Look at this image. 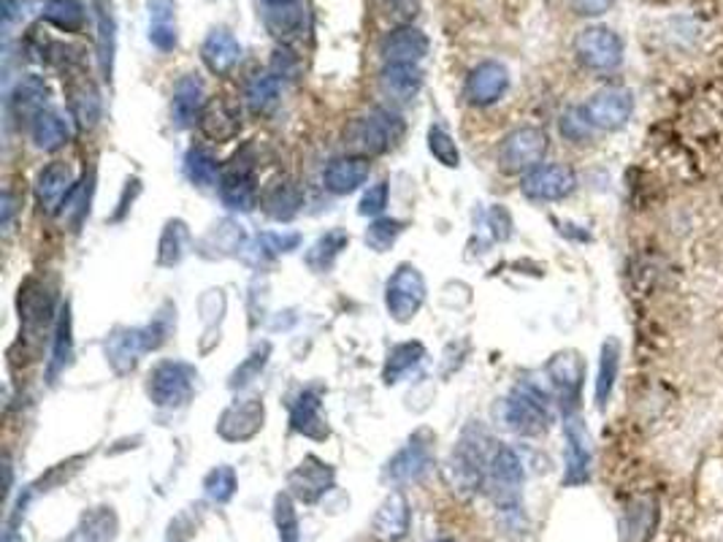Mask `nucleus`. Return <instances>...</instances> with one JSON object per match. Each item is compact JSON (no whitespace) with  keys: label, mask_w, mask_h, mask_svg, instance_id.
Instances as JSON below:
<instances>
[{"label":"nucleus","mask_w":723,"mask_h":542,"mask_svg":"<svg viewBox=\"0 0 723 542\" xmlns=\"http://www.w3.org/2000/svg\"><path fill=\"white\" fill-rule=\"evenodd\" d=\"M504 421L515 434L537 437L550 426V404L548 397L531 382H520L504 402Z\"/></svg>","instance_id":"obj_3"},{"label":"nucleus","mask_w":723,"mask_h":542,"mask_svg":"<svg viewBox=\"0 0 723 542\" xmlns=\"http://www.w3.org/2000/svg\"><path fill=\"white\" fill-rule=\"evenodd\" d=\"M74 361V317H71V304L65 302L57 310L55 317V337H52V356L50 367H46V377L50 382H57L65 369Z\"/></svg>","instance_id":"obj_31"},{"label":"nucleus","mask_w":723,"mask_h":542,"mask_svg":"<svg viewBox=\"0 0 723 542\" xmlns=\"http://www.w3.org/2000/svg\"><path fill=\"white\" fill-rule=\"evenodd\" d=\"M266 9H288V6H301V0H260Z\"/></svg>","instance_id":"obj_62"},{"label":"nucleus","mask_w":723,"mask_h":542,"mask_svg":"<svg viewBox=\"0 0 723 542\" xmlns=\"http://www.w3.org/2000/svg\"><path fill=\"white\" fill-rule=\"evenodd\" d=\"M566 456H564V486H583L591 477V437L580 418L566 415L564 423Z\"/></svg>","instance_id":"obj_19"},{"label":"nucleus","mask_w":723,"mask_h":542,"mask_svg":"<svg viewBox=\"0 0 723 542\" xmlns=\"http://www.w3.org/2000/svg\"><path fill=\"white\" fill-rule=\"evenodd\" d=\"M225 291L223 288H209V291L201 296L198 302V312H201V321H204L206 332H212V328H217L223 323V315H225Z\"/></svg>","instance_id":"obj_52"},{"label":"nucleus","mask_w":723,"mask_h":542,"mask_svg":"<svg viewBox=\"0 0 723 542\" xmlns=\"http://www.w3.org/2000/svg\"><path fill=\"white\" fill-rule=\"evenodd\" d=\"M250 239H247L245 226L234 217H223L209 231L195 241V252L206 261H225V258H236L247 250Z\"/></svg>","instance_id":"obj_15"},{"label":"nucleus","mask_w":723,"mask_h":542,"mask_svg":"<svg viewBox=\"0 0 723 542\" xmlns=\"http://www.w3.org/2000/svg\"><path fill=\"white\" fill-rule=\"evenodd\" d=\"M379 55H382V63H414V66H420V61L429 55V39L418 28L401 25L385 35L382 44H379Z\"/></svg>","instance_id":"obj_24"},{"label":"nucleus","mask_w":723,"mask_h":542,"mask_svg":"<svg viewBox=\"0 0 723 542\" xmlns=\"http://www.w3.org/2000/svg\"><path fill=\"white\" fill-rule=\"evenodd\" d=\"M561 136L569 141H574V144H585V141L591 139V131H594V126L589 122V117H585L583 106L580 109H569L564 117H561Z\"/></svg>","instance_id":"obj_53"},{"label":"nucleus","mask_w":723,"mask_h":542,"mask_svg":"<svg viewBox=\"0 0 723 542\" xmlns=\"http://www.w3.org/2000/svg\"><path fill=\"white\" fill-rule=\"evenodd\" d=\"M31 139L35 150L41 152L63 150V147L71 141L68 120H65L63 115H57V111H50V109L41 111L31 126Z\"/></svg>","instance_id":"obj_36"},{"label":"nucleus","mask_w":723,"mask_h":542,"mask_svg":"<svg viewBox=\"0 0 723 542\" xmlns=\"http://www.w3.org/2000/svg\"><path fill=\"white\" fill-rule=\"evenodd\" d=\"M185 176L193 185L198 187H215L220 185L223 169L215 161V155H209L206 150H190L185 155Z\"/></svg>","instance_id":"obj_43"},{"label":"nucleus","mask_w":723,"mask_h":542,"mask_svg":"<svg viewBox=\"0 0 723 542\" xmlns=\"http://www.w3.org/2000/svg\"><path fill=\"white\" fill-rule=\"evenodd\" d=\"M266 423V406L263 399L247 397L236 399L234 404H228L223 410V415L217 418V434L225 442H250L263 432Z\"/></svg>","instance_id":"obj_10"},{"label":"nucleus","mask_w":723,"mask_h":542,"mask_svg":"<svg viewBox=\"0 0 723 542\" xmlns=\"http://www.w3.org/2000/svg\"><path fill=\"white\" fill-rule=\"evenodd\" d=\"M425 296H429V288L420 269L412 263H401L385 285V310L396 323H409L423 310Z\"/></svg>","instance_id":"obj_4"},{"label":"nucleus","mask_w":723,"mask_h":542,"mask_svg":"<svg viewBox=\"0 0 723 542\" xmlns=\"http://www.w3.org/2000/svg\"><path fill=\"white\" fill-rule=\"evenodd\" d=\"M150 44L160 52H174L180 44L176 22H150Z\"/></svg>","instance_id":"obj_55"},{"label":"nucleus","mask_w":723,"mask_h":542,"mask_svg":"<svg viewBox=\"0 0 723 542\" xmlns=\"http://www.w3.org/2000/svg\"><path fill=\"white\" fill-rule=\"evenodd\" d=\"M385 3H388L396 14H414L412 0H385Z\"/></svg>","instance_id":"obj_61"},{"label":"nucleus","mask_w":723,"mask_h":542,"mask_svg":"<svg viewBox=\"0 0 723 542\" xmlns=\"http://www.w3.org/2000/svg\"><path fill=\"white\" fill-rule=\"evenodd\" d=\"M485 434L479 429L470 426L461 434L458 445H455L453 458H450V473L453 483H458L464 491H477L483 486L485 475H488V464L485 462Z\"/></svg>","instance_id":"obj_7"},{"label":"nucleus","mask_w":723,"mask_h":542,"mask_svg":"<svg viewBox=\"0 0 723 542\" xmlns=\"http://www.w3.org/2000/svg\"><path fill=\"white\" fill-rule=\"evenodd\" d=\"M621 367V345L615 339H607L602 345V356H598V375H596V404L604 406L613 397L615 377Z\"/></svg>","instance_id":"obj_40"},{"label":"nucleus","mask_w":723,"mask_h":542,"mask_svg":"<svg viewBox=\"0 0 723 542\" xmlns=\"http://www.w3.org/2000/svg\"><path fill=\"white\" fill-rule=\"evenodd\" d=\"M236 488H239V480H236L234 467H228V464H220L204 477V494L215 505H228L234 499Z\"/></svg>","instance_id":"obj_48"},{"label":"nucleus","mask_w":723,"mask_h":542,"mask_svg":"<svg viewBox=\"0 0 723 542\" xmlns=\"http://www.w3.org/2000/svg\"><path fill=\"white\" fill-rule=\"evenodd\" d=\"M544 152H548V133L542 128L524 126L504 136L499 147V166L507 174H529L542 166Z\"/></svg>","instance_id":"obj_5"},{"label":"nucleus","mask_w":723,"mask_h":542,"mask_svg":"<svg viewBox=\"0 0 723 542\" xmlns=\"http://www.w3.org/2000/svg\"><path fill=\"white\" fill-rule=\"evenodd\" d=\"M263 22L277 39H293L304 31V6H288V9H266Z\"/></svg>","instance_id":"obj_47"},{"label":"nucleus","mask_w":723,"mask_h":542,"mask_svg":"<svg viewBox=\"0 0 723 542\" xmlns=\"http://www.w3.org/2000/svg\"><path fill=\"white\" fill-rule=\"evenodd\" d=\"M120 532V518L111 508H93L82 512L79 523L61 542H115Z\"/></svg>","instance_id":"obj_29"},{"label":"nucleus","mask_w":723,"mask_h":542,"mask_svg":"<svg viewBox=\"0 0 723 542\" xmlns=\"http://www.w3.org/2000/svg\"><path fill=\"white\" fill-rule=\"evenodd\" d=\"M139 328H141V339H144L147 353L160 350V347L169 342L171 332L176 328V306L174 304H163L155 312V317H152L147 326H139Z\"/></svg>","instance_id":"obj_45"},{"label":"nucleus","mask_w":723,"mask_h":542,"mask_svg":"<svg viewBox=\"0 0 723 542\" xmlns=\"http://www.w3.org/2000/svg\"><path fill=\"white\" fill-rule=\"evenodd\" d=\"M71 109H74L76 122H79L82 128H93L95 120L100 117L98 93H95L93 87H82V90H76L74 98H71Z\"/></svg>","instance_id":"obj_51"},{"label":"nucleus","mask_w":723,"mask_h":542,"mask_svg":"<svg viewBox=\"0 0 723 542\" xmlns=\"http://www.w3.org/2000/svg\"><path fill=\"white\" fill-rule=\"evenodd\" d=\"M524 196L531 202H561L572 196L578 187V174L564 163H542L529 174H524Z\"/></svg>","instance_id":"obj_13"},{"label":"nucleus","mask_w":723,"mask_h":542,"mask_svg":"<svg viewBox=\"0 0 723 542\" xmlns=\"http://www.w3.org/2000/svg\"><path fill=\"white\" fill-rule=\"evenodd\" d=\"M274 523L280 532V542H301V523L295 502L290 494H277L274 497Z\"/></svg>","instance_id":"obj_49"},{"label":"nucleus","mask_w":723,"mask_h":542,"mask_svg":"<svg viewBox=\"0 0 723 542\" xmlns=\"http://www.w3.org/2000/svg\"><path fill=\"white\" fill-rule=\"evenodd\" d=\"M95 20H98V66L100 76L111 82L117 55V17L111 0H93Z\"/></svg>","instance_id":"obj_32"},{"label":"nucleus","mask_w":723,"mask_h":542,"mask_svg":"<svg viewBox=\"0 0 723 542\" xmlns=\"http://www.w3.org/2000/svg\"><path fill=\"white\" fill-rule=\"evenodd\" d=\"M274 74L280 76H293L295 74V63L290 61V52H277V57H274Z\"/></svg>","instance_id":"obj_59"},{"label":"nucleus","mask_w":723,"mask_h":542,"mask_svg":"<svg viewBox=\"0 0 723 542\" xmlns=\"http://www.w3.org/2000/svg\"><path fill=\"white\" fill-rule=\"evenodd\" d=\"M371 174V163L366 155H342L334 158L328 166L323 169V187L334 196H349L366 185Z\"/></svg>","instance_id":"obj_20"},{"label":"nucleus","mask_w":723,"mask_h":542,"mask_svg":"<svg viewBox=\"0 0 723 542\" xmlns=\"http://www.w3.org/2000/svg\"><path fill=\"white\" fill-rule=\"evenodd\" d=\"M429 152L434 155L436 163H442L444 169H458L461 166V150L455 144V139L444 131L442 126L429 128Z\"/></svg>","instance_id":"obj_50"},{"label":"nucleus","mask_w":723,"mask_h":542,"mask_svg":"<svg viewBox=\"0 0 723 542\" xmlns=\"http://www.w3.org/2000/svg\"><path fill=\"white\" fill-rule=\"evenodd\" d=\"M190 245H193V234H190L185 220L174 217V220L165 223L163 234H160V241H158V267L160 269L180 267L190 252Z\"/></svg>","instance_id":"obj_35"},{"label":"nucleus","mask_w":723,"mask_h":542,"mask_svg":"<svg viewBox=\"0 0 723 542\" xmlns=\"http://www.w3.org/2000/svg\"><path fill=\"white\" fill-rule=\"evenodd\" d=\"M583 111L596 131H621L632 120L634 96L624 87H604L585 101Z\"/></svg>","instance_id":"obj_11"},{"label":"nucleus","mask_w":723,"mask_h":542,"mask_svg":"<svg viewBox=\"0 0 723 542\" xmlns=\"http://www.w3.org/2000/svg\"><path fill=\"white\" fill-rule=\"evenodd\" d=\"M345 136L349 147L358 150V155H385L404 136V122L393 111L375 109L364 117H355Z\"/></svg>","instance_id":"obj_1"},{"label":"nucleus","mask_w":723,"mask_h":542,"mask_svg":"<svg viewBox=\"0 0 723 542\" xmlns=\"http://www.w3.org/2000/svg\"><path fill=\"white\" fill-rule=\"evenodd\" d=\"M20 317L25 334H41L55 317V302L41 282L28 280L20 288Z\"/></svg>","instance_id":"obj_26"},{"label":"nucleus","mask_w":723,"mask_h":542,"mask_svg":"<svg viewBox=\"0 0 723 542\" xmlns=\"http://www.w3.org/2000/svg\"><path fill=\"white\" fill-rule=\"evenodd\" d=\"M195 382H198V372L193 364L160 361L147 377V393L160 410H180L193 399Z\"/></svg>","instance_id":"obj_2"},{"label":"nucleus","mask_w":723,"mask_h":542,"mask_svg":"<svg viewBox=\"0 0 723 542\" xmlns=\"http://www.w3.org/2000/svg\"><path fill=\"white\" fill-rule=\"evenodd\" d=\"M388 198H390L388 182H377V185H371L369 191L364 193V198H360L358 215L360 217H382V212L388 209Z\"/></svg>","instance_id":"obj_54"},{"label":"nucleus","mask_w":723,"mask_h":542,"mask_svg":"<svg viewBox=\"0 0 723 542\" xmlns=\"http://www.w3.org/2000/svg\"><path fill=\"white\" fill-rule=\"evenodd\" d=\"M206 109V87L195 74H185L174 85L171 96V122L176 128H193Z\"/></svg>","instance_id":"obj_21"},{"label":"nucleus","mask_w":723,"mask_h":542,"mask_svg":"<svg viewBox=\"0 0 723 542\" xmlns=\"http://www.w3.org/2000/svg\"><path fill=\"white\" fill-rule=\"evenodd\" d=\"M434 542H453V540H447V538H442V540H434Z\"/></svg>","instance_id":"obj_63"},{"label":"nucleus","mask_w":723,"mask_h":542,"mask_svg":"<svg viewBox=\"0 0 723 542\" xmlns=\"http://www.w3.org/2000/svg\"><path fill=\"white\" fill-rule=\"evenodd\" d=\"M255 250V263L274 261L277 256H288V252L299 250L301 247V234L295 231H263L255 245H247Z\"/></svg>","instance_id":"obj_41"},{"label":"nucleus","mask_w":723,"mask_h":542,"mask_svg":"<svg viewBox=\"0 0 723 542\" xmlns=\"http://www.w3.org/2000/svg\"><path fill=\"white\" fill-rule=\"evenodd\" d=\"M282 93V79L274 71H258L245 87V104L255 117H266L277 109Z\"/></svg>","instance_id":"obj_33"},{"label":"nucleus","mask_w":723,"mask_h":542,"mask_svg":"<svg viewBox=\"0 0 723 542\" xmlns=\"http://www.w3.org/2000/svg\"><path fill=\"white\" fill-rule=\"evenodd\" d=\"M615 0H572V9L583 17H598L613 6Z\"/></svg>","instance_id":"obj_58"},{"label":"nucleus","mask_w":723,"mask_h":542,"mask_svg":"<svg viewBox=\"0 0 723 542\" xmlns=\"http://www.w3.org/2000/svg\"><path fill=\"white\" fill-rule=\"evenodd\" d=\"M488 480H490V488H494L496 505H501L504 510L518 508L526 473H524V462H520V456L512 451V447L501 445L499 451L490 456Z\"/></svg>","instance_id":"obj_9"},{"label":"nucleus","mask_w":723,"mask_h":542,"mask_svg":"<svg viewBox=\"0 0 723 542\" xmlns=\"http://www.w3.org/2000/svg\"><path fill=\"white\" fill-rule=\"evenodd\" d=\"M150 22H176V0H150Z\"/></svg>","instance_id":"obj_57"},{"label":"nucleus","mask_w":723,"mask_h":542,"mask_svg":"<svg viewBox=\"0 0 723 542\" xmlns=\"http://www.w3.org/2000/svg\"><path fill=\"white\" fill-rule=\"evenodd\" d=\"M271 358V345L269 342H263V345H255L250 350V356L245 358V361L239 364V367L234 369L228 377V388L230 391H241V388L252 386L255 380H258L260 372L266 369V364H269Z\"/></svg>","instance_id":"obj_44"},{"label":"nucleus","mask_w":723,"mask_h":542,"mask_svg":"<svg viewBox=\"0 0 723 542\" xmlns=\"http://www.w3.org/2000/svg\"><path fill=\"white\" fill-rule=\"evenodd\" d=\"M379 85L396 101L407 104L423 87V68L414 66V63H382L379 71Z\"/></svg>","instance_id":"obj_30"},{"label":"nucleus","mask_w":723,"mask_h":542,"mask_svg":"<svg viewBox=\"0 0 723 542\" xmlns=\"http://www.w3.org/2000/svg\"><path fill=\"white\" fill-rule=\"evenodd\" d=\"M74 191H76V176L68 163L63 161L50 163V166L41 169L39 176H35V198H39V206L46 212V215H57V212H63L65 202H68Z\"/></svg>","instance_id":"obj_18"},{"label":"nucleus","mask_w":723,"mask_h":542,"mask_svg":"<svg viewBox=\"0 0 723 542\" xmlns=\"http://www.w3.org/2000/svg\"><path fill=\"white\" fill-rule=\"evenodd\" d=\"M349 245V234L342 231V228H334V231L323 234L315 245L306 250V267L317 274H325V271L334 269V263L339 261L342 252L347 250Z\"/></svg>","instance_id":"obj_38"},{"label":"nucleus","mask_w":723,"mask_h":542,"mask_svg":"<svg viewBox=\"0 0 723 542\" xmlns=\"http://www.w3.org/2000/svg\"><path fill=\"white\" fill-rule=\"evenodd\" d=\"M404 228H407V223L396 220V217H375L364 234L366 247L375 252H388L390 247L399 241L401 234H404Z\"/></svg>","instance_id":"obj_46"},{"label":"nucleus","mask_w":723,"mask_h":542,"mask_svg":"<svg viewBox=\"0 0 723 542\" xmlns=\"http://www.w3.org/2000/svg\"><path fill=\"white\" fill-rule=\"evenodd\" d=\"M220 198L230 212H252L258 204V185H255V166L245 152L223 169Z\"/></svg>","instance_id":"obj_12"},{"label":"nucleus","mask_w":723,"mask_h":542,"mask_svg":"<svg viewBox=\"0 0 723 542\" xmlns=\"http://www.w3.org/2000/svg\"><path fill=\"white\" fill-rule=\"evenodd\" d=\"M201 61L215 76L230 74L241 61V44L234 33L225 28H215L201 44Z\"/></svg>","instance_id":"obj_27"},{"label":"nucleus","mask_w":723,"mask_h":542,"mask_svg":"<svg viewBox=\"0 0 723 542\" xmlns=\"http://www.w3.org/2000/svg\"><path fill=\"white\" fill-rule=\"evenodd\" d=\"M371 532L382 542H401L409 532V502L401 491H393L385 497L371 521Z\"/></svg>","instance_id":"obj_28"},{"label":"nucleus","mask_w":723,"mask_h":542,"mask_svg":"<svg viewBox=\"0 0 723 542\" xmlns=\"http://www.w3.org/2000/svg\"><path fill=\"white\" fill-rule=\"evenodd\" d=\"M509 90V71L499 61H485L466 76V101L472 106H494Z\"/></svg>","instance_id":"obj_17"},{"label":"nucleus","mask_w":723,"mask_h":542,"mask_svg":"<svg viewBox=\"0 0 723 542\" xmlns=\"http://www.w3.org/2000/svg\"><path fill=\"white\" fill-rule=\"evenodd\" d=\"M431 445H434V437H431L425 429L412 434V437L407 440V445L385 464V480L396 483V486L420 480V477L429 473L431 464H434V451H431Z\"/></svg>","instance_id":"obj_8"},{"label":"nucleus","mask_w":723,"mask_h":542,"mask_svg":"<svg viewBox=\"0 0 723 542\" xmlns=\"http://www.w3.org/2000/svg\"><path fill=\"white\" fill-rule=\"evenodd\" d=\"M44 20L63 33H79L85 28V6L82 0H46Z\"/></svg>","instance_id":"obj_39"},{"label":"nucleus","mask_w":723,"mask_h":542,"mask_svg":"<svg viewBox=\"0 0 723 542\" xmlns=\"http://www.w3.org/2000/svg\"><path fill=\"white\" fill-rule=\"evenodd\" d=\"M290 429L295 434H304L306 440H328L331 429L323 418V402L315 388L301 391L299 399L290 404Z\"/></svg>","instance_id":"obj_25"},{"label":"nucleus","mask_w":723,"mask_h":542,"mask_svg":"<svg viewBox=\"0 0 723 542\" xmlns=\"http://www.w3.org/2000/svg\"><path fill=\"white\" fill-rule=\"evenodd\" d=\"M488 228L496 241H507L512 237V217H509V212L504 209V206H494V209L488 212Z\"/></svg>","instance_id":"obj_56"},{"label":"nucleus","mask_w":723,"mask_h":542,"mask_svg":"<svg viewBox=\"0 0 723 542\" xmlns=\"http://www.w3.org/2000/svg\"><path fill=\"white\" fill-rule=\"evenodd\" d=\"M574 52L585 68L602 71V74L615 71L624 63V41L618 39V33L602 25L583 28L574 39Z\"/></svg>","instance_id":"obj_6"},{"label":"nucleus","mask_w":723,"mask_h":542,"mask_svg":"<svg viewBox=\"0 0 723 542\" xmlns=\"http://www.w3.org/2000/svg\"><path fill=\"white\" fill-rule=\"evenodd\" d=\"M46 101H50V87L41 76H25L17 82V87L9 96V115L17 126H33L35 117L46 111Z\"/></svg>","instance_id":"obj_23"},{"label":"nucleus","mask_w":723,"mask_h":542,"mask_svg":"<svg viewBox=\"0 0 723 542\" xmlns=\"http://www.w3.org/2000/svg\"><path fill=\"white\" fill-rule=\"evenodd\" d=\"M201 131L215 141H228L239 133V117L225 104H206L201 117Z\"/></svg>","instance_id":"obj_42"},{"label":"nucleus","mask_w":723,"mask_h":542,"mask_svg":"<svg viewBox=\"0 0 723 542\" xmlns=\"http://www.w3.org/2000/svg\"><path fill=\"white\" fill-rule=\"evenodd\" d=\"M144 353L147 347H144V339H141V328L117 326L104 342L106 364H109V367L115 369V375L120 377L133 372L136 364H139V358L144 356Z\"/></svg>","instance_id":"obj_22"},{"label":"nucleus","mask_w":723,"mask_h":542,"mask_svg":"<svg viewBox=\"0 0 723 542\" xmlns=\"http://www.w3.org/2000/svg\"><path fill=\"white\" fill-rule=\"evenodd\" d=\"M548 380L553 386V393L559 397L561 406L566 412H572L580 402V388L585 380V364L583 358L574 350H564L559 356L550 358L548 364Z\"/></svg>","instance_id":"obj_16"},{"label":"nucleus","mask_w":723,"mask_h":542,"mask_svg":"<svg viewBox=\"0 0 723 542\" xmlns=\"http://www.w3.org/2000/svg\"><path fill=\"white\" fill-rule=\"evenodd\" d=\"M336 469L317 456H304V462L288 475V494L304 505H317L334 488Z\"/></svg>","instance_id":"obj_14"},{"label":"nucleus","mask_w":723,"mask_h":542,"mask_svg":"<svg viewBox=\"0 0 723 542\" xmlns=\"http://www.w3.org/2000/svg\"><path fill=\"white\" fill-rule=\"evenodd\" d=\"M260 206H263L266 215L274 217V220H293L301 206H304V193L299 191L295 182L280 180L266 187V193L260 196Z\"/></svg>","instance_id":"obj_34"},{"label":"nucleus","mask_w":723,"mask_h":542,"mask_svg":"<svg viewBox=\"0 0 723 542\" xmlns=\"http://www.w3.org/2000/svg\"><path fill=\"white\" fill-rule=\"evenodd\" d=\"M0 204H3V228L9 231L11 226V217H14V196H11V191L3 193V198H0Z\"/></svg>","instance_id":"obj_60"},{"label":"nucleus","mask_w":723,"mask_h":542,"mask_svg":"<svg viewBox=\"0 0 723 542\" xmlns=\"http://www.w3.org/2000/svg\"><path fill=\"white\" fill-rule=\"evenodd\" d=\"M425 358L423 342H401L393 350L388 353L382 367V382L385 386H396L401 377H407L412 369L420 367V361Z\"/></svg>","instance_id":"obj_37"}]
</instances>
